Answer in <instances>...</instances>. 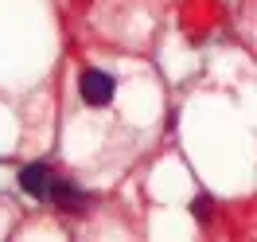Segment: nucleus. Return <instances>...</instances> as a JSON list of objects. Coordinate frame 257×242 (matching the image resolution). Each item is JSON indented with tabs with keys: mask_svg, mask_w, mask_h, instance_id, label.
I'll list each match as a JSON object with an SVG mask.
<instances>
[{
	"mask_svg": "<svg viewBox=\"0 0 257 242\" xmlns=\"http://www.w3.org/2000/svg\"><path fill=\"white\" fill-rule=\"evenodd\" d=\"M191 211H195V219H210V195H195Z\"/></svg>",
	"mask_w": 257,
	"mask_h": 242,
	"instance_id": "nucleus-4",
	"label": "nucleus"
},
{
	"mask_svg": "<svg viewBox=\"0 0 257 242\" xmlns=\"http://www.w3.org/2000/svg\"><path fill=\"white\" fill-rule=\"evenodd\" d=\"M47 199L55 203V207H63L66 215H78V211H86V192H78L74 184H66V180H55L51 184Z\"/></svg>",
	"mask_w": 257,
	"mask_h": 242,
	"instance_id": "nucleus-3",
	"label": "nucleus"
},
{
	"mask_svg": "<svg viewBox=\"0 0 257 242\" xmlns=\"http://www.w3.org/2000/svg\"><path fill=\"white\" fill-rule=\"evenodd\" d=\"M51 184H55V172H51L47 164H28V168L20 172V188L28 195H35V199H47Z\"/></svg>",
	"mask_w": 257,
	"mask_h": 242,
	"instance_id": "nucleus-2",
	"label": "nucleus"
},
{
	"mask_svg": "<svg viewBox=\"0 0 257 242\" xmlns=\"http://www.w3.org/2000/svg\"><path fill=\"white\" fill-rule=\"evenodd\" d=\"M82 98H86V106H109L113 94H117V86L105 70H82V82H78Z\"/></svg>",
	"mask_w": 257,
	"mask_h": 242,
	"instance_id": "nucleus-1",
	"label": "nucleus"
}]
</instances>
